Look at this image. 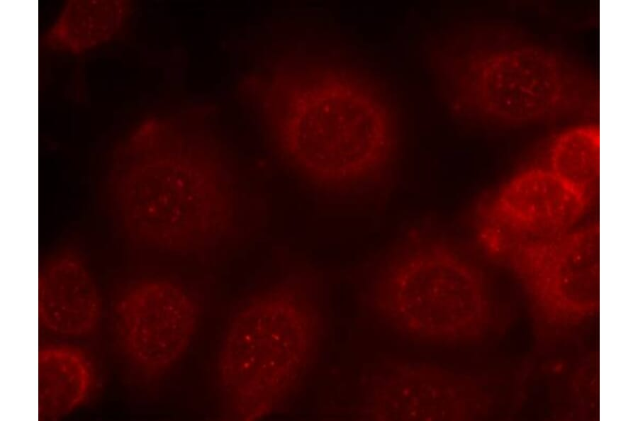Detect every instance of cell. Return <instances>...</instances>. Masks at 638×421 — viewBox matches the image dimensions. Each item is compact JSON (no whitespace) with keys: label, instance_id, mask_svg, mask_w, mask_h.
<instances>
[{"label":"cell","instance_id":"1","mask_svg":"<svg viewBox=\"0 0 638 421\" xmlns=\"http://www.w3.org/2000/svg\"><path fill=\"white\" fill-rule=\"evenodd\" d=\"M259 87L279 147L313 183L357 187L381 176L393 159L396 118L369 81L331 66L286 64Z\"/></svg>","mask_w":638,"mask_h":421},{"label":"cell","instance_id":"3","mask_svg":"<svg viewBox=\"0 0 638 421\" xmlns=\"http://www.w3.org/2000/svg\"><path fill=\"white\" fill-rule=\"evenodd\" d=\"M311 279L291 274L246 298L233 313L216 369L229 419L263 418L283 408L302 386L325 325Z\"/></svg>","mask_w":638,"mask_h":421},{"label":"cell","instance_id":"12","mask_svg":"<svg viewBox=\"0 0 638 421\" xmlns=\"http://www.w3.org/2000/svg\"><path fill=\"white\" fill-rule=\"evenodd\" d=\"M550 165L559 179L591 200L599 177L598 129L588 125L563 133L552 145Z\"/></svg>","mask_w":638,"mask_h":421},{"label":"cell","instance_id":"2","mask_svg":"<svg viewBox=\"0 0 638 421\" xmlns=\"http://www.w3.org/2000/svg\"><path fill=\"white\" fill-rule=\"evenodd\" d=\"M118 199L130 236L177 254L208 249L230 230V177L210 142L169 123H152L132 138L119 174Z\"/></svg>","mask_w":638,"mask_h":421},{"label":"cell","instance_id":"5","mask_svg":"<svg viewBox=\"0 0 638 421\" xmlns=\"http://www.w3.org/2000/svg\"><path fill=\"white\" fill-rule=\"evenodd\" d=\"M484 38L473 28L442 37L430 55L440 95L457 118L517 124L559 103L561 68L549 52Z\"/></svg>","mask_w":638,"mask_h":421},{"label":"cell","instance_id":"8","mask_svg":"<svg viewBox=\"0 0 638 421\" xmlns=\"http://www.w3.org/2000/svg\"><path fill=\"white\" fill-rule=\"evenodd\" d=\"M115 318L123 351L141 374L160 378L186 353L200 320L194 296L164 278L136 282L120 296Z\"/></svg>","mask_w":638,"mask_h":421},{"label":"cell","instance_id":"11","mask_svg":"<svg viewBox=\"0 0 638 421\" xmlns=\"http://www.w3.org/2000/svg\"><path fill=\"white\" fill-rule=\"evenodd\" d=\"M92 385V369L86 354L74 347L51 345L38 357L39 420H56L77 408Z\"/></svg>","mask_w":638,"mask_h":421},{"label":"cell","instance_id":"13","mask_svg":"<svg viewBox=\"0 0 638 421\" xmlns=\"http://www.w3.org/2000/svg\"><path fill=\"white\" fill-rule=\"evenodd\" d=\"M124 14L125 6L121 2H72L52 30L53 40L74 51L92 47L117 32Z\"/></svg>","mask_w":638,"mask_h":421},{"label":"cell","instance_id":"6","mask_svg":"<svg viewBox=\"0 0 638 421\" xmlns=\"http://www.w3.org/2000/svg\"><path fill=\"white\" fill-rule=\"evenodd\" d=\"M354 410L361 420H470L485 409L482 380L425 362L388 358L373 364L361 380Z\"/></svg>","mask_w":638,"mask_h":421},{"label":"cell","instance_id":"9","mask_svg":"<svg viewBox=\"0 0 638 421\" xmlns=\"http://www.w3.org/2000/svg\"><path fill=\"white\" fill-rule=\"evenodd\" d=\"M600 231L597 223L513 252L507 262L550 308L580 317L600 298Z\"/></svg>","mask_w":638,"mask_h":421},{"label":"cell","instance_id":"4","mask_svg":"<svg viewBox=\"0 0 638 421\" xmlns=\"http://www.w3.org/2000/svg\"><path fill=\"white\" fill-rule=\"evenodd\" d=\"M363 296L393 331L427 343L477 341L492 320L481 274L453 245L431 235H416L395 251Z\"/></svg>","mask_w":638,"mask_h":421},{"label":"cell","instance_id":"7","mask_svg":"<svg viewBox=\"0 0 638 421\" xmlns=\"http://www.w3.org/2000/svg\"><path fill=\"white\" fill-rule=\"evenodd\" d=\"M590 201L550 169L525 170L478 206V238L487 251L501 258L569 232Z\"/></svg>","mask_w":638,"mask_h":421},{"label":"cell","instance_id":"10","mask_svg":"<svg viewBox=\"0 0 638 421\" xmlns=\"http://www.w3.org/2000/svg\"><path fill=\"white\" fill-rule=\"evenodd\" d=\"M38 318L48 330L78 337L91 332L101 314L97 288L86 267L74 258L51 262L38 279Z\"/></svg>","mask_w":638,"mask_h":421}]
</instances>
